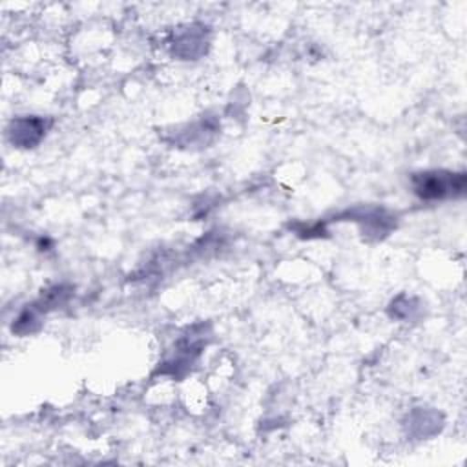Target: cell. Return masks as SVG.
Masks as SVG:
<instances>
[{"label":"cell","mask_w":467,"mask_h":467,"mask_svg":"<svg viewBox=\"0 0 467 467\" xmlns=\"http://www.w3.org/2000/svg\"><path fill=\"white\" fill-rule=\"evenodd\" d=\"M412 190L423 201L458 197L465 192V175L443 170L420 171L412 175Z\"/></svg>","instance_id":"1"},{"label":"cell","mask_w":467,"mask_h":467,"mask_svg":"<svg viewBox=\"0 0 467 467\" xmlns=\"http://www.w3.org/2000/svg\"><path fill=\"white\" fill-rule=\"evenodd\" d=\"M46 122L38 117H26L16 119L11 122V128L7 130V135L13 144L22 148L35 146L44 135H46Z\"/></svg>","instance_id":"2"}]
</instances>
